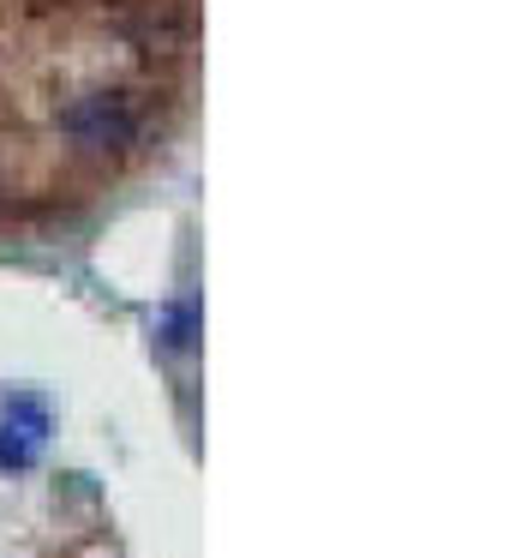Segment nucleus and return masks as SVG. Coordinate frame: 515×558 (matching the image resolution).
I'll return each mask as SVG.
<instances>
[{
    "label": "nucleus",
    "instance_id": "obj_1",
    "mask_svg": "<svg viewBox=\"0 0 515 558\" xmlns=\"http://www.w3.org/2000/svg\"><path fill=\"white\" fill-rule=\"evenodd\" d=\"M60 126H66L78 145H90V150L126 145V138L138 133V121H132V109L120 97H84V102H72V109L60 114Z\"/></svg>",
    "mask_w": 515,
    "mask_h": 558
},
{
    "label": "nucleus",
    "instance_id": "obj_2",
    "mask_svg": "<svg viewBox=\"0 0 515 558\" xmlns=\"http://www.w3.org/2000/svg\"><path fill=\"white\" fill-rule=\"evenodd\" d=\"M42 438H48V409L36 397H12L7 421H0V469H30Z\"/></svg>",
    "mask_w": 515,
    "mask_h": 558
},
{
    "label": "nucleus",
    "instance_id": "obj_3",
    "mask_svg": "<svg viewBox=\"0 0 515 558\" xmlns=\"http://www.w3.org/2000/svg\"><path fill=\"white\" fill-rule=\"evenodd\" d=\"M192 337H198V306H192V301L168 306V313H162V342H168V349H192Z\"/></svg>",
    "mask_w": 515,
    "mask_h": 558
}]
</instances>
